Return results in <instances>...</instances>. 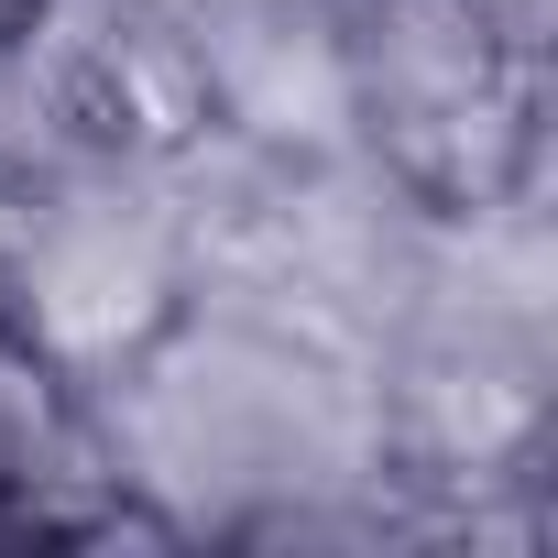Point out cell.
Returning <instances> with one entry per match:
<instances>
[{
	"instance_id": "1",
	"label": "cell",
	"mask_w": 558,
	"mask_h": 558,
	"mask_svg": "<svg viewBox=\"0 0 558 558\" xmlns=\"http://www.w3.org/2000/svg\"><path fill=\"white\" fill-rule=\"evenodd\" d=\"M165 536V514L110 471L99 395L23 329L0 318V536Z\"/></svg>"
},
{
	"instance_id": "2",
	"label": "cell",
	"mask_w": 558,
	"mask_h": 558,
	"mask_svg": "<svg viewBox=\"0 0 558 558\" xmlns=\"http://www.w3.org/2000/svg\"><path fill=\"white\" fill-rule=\"evenodd\" d=\"M45 12H56V0H0V45H23V34H34Z\"/></svg>"
}]
</instances>
